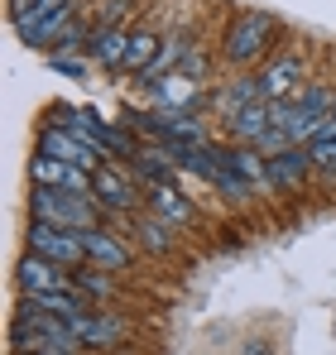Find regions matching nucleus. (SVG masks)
Wrapping results in <instances>:
<instances>
[{"instance_id":"1","label":"nucleus","mask_w":336,"mask_h":355,"mask_svg":"<svg viewBox=\"0 0 336 355\" xmlns=\"http://www.w3.org/2000/svg\"><path fill=\"white\" fill-rule=\"evenodd\" d=\"M29 221L62 226V231H96L101 207H96V197H77V192H62V187H34L29 192Z\"/></svg>"},{"instance_id":"2","label":"nucleus","mask_w":336,"mask_h":355,"mask_svg":"<svg viewBox=\"0 0 336 355\" xmlns=\"http://www.w3.org/2000/svg\"><path fill=\"white\" fill-rule=\"evenodd\" d=\"M10 346L24 355H39V351H82L77 331L62 322V317H49V312H34V307H19L15 322H10Z\"/></svg>"},{"instance_id":"3","label":"nucleus","mask_w":336,"mask_h":355,"mask_svg":"<svg viewBox=\"0 0 336 355\" xmlns=\"http://www.w3.org/2000/svg\"><path fill=\"white\" fill-rule=\"evenodd\" d=\"M274 15L269 10H240L230 24H226V62H235V67H255V62L264 58V49H269V39H274Z\"/></svg>"},{"instance_id":"4","label":"nucleus","mask_w":336,"mask_h":355,"mask_svg":"<svg viewBox=\"0 0 336 355\" xmlns=\"http://www.w3.org/2000/svg\"><path fill=\"white\" fill-rule=\"evenodd\" d=\"M34 154L62 159V164H72V168H87V173L106 168V154H101L92 139H82V135H72V130H58V125H44V130H39V149H34Z\"/></svg>"},{"instance_id":"5","label":"nucleus","mask_w":336,"mask_h":355,"mask_svg":"<svg viewBox=\"0 0 336 355\" xmlns=\"http://www.w3.org/2000/svg\"><path fill=\"white\" fill-rule=\"evenodd\" d=\"M15 284H19V297L67 293V288H77V284H72V269H62V264L44 259V254H34V250L19 254V264H15Z\"/></svg>"},{"instance_id":"6","label":"nucleus","mask_w":336,"mask_h":355,"mask_svg":"<svg viewBox=\"0 0 336 355\" xmlns=\"http://www.w3.org/2000/svg\"><path fill=\"white\" fill-rule=\"evenodd\" d=\"M29 250L53 259L62 269H82L87 264V250H82V231H62V226H44V221H29Z\"/></svg>"},{"instance_id":"7","label":"nucleus","mask_w":336,"mask_h":355,"mask_svg":"<svg viewBox=\"0 0 336 355\" xmlns=\"http://www.w3.org/2000/svg\"><path fill=\"white\" fill-rule=\"evenodd\" d=\"M144 92H149L154 111H178V116H192V111L207 101V87L192 82V77H183V72H168L159 82H149Z\"/></svg>"},{"instance_id":"8","label":"nucleus","mask_w":336,"mask_h":355,"mask_svg":"<svg viewBox=\"0 0 336 355\" xmlns=\"http://www.w3.org/2000/svg\"><path fill=\"white\" fill-rule=\"evenodd\" d=\"M303 72H308V58L303 53H279V58L264 62L260 82H264V101H293L303 92Z\"/></svg>"},{"instance_id":"9","label":"nucleus","mask_w":336,"mask_h":355,"mask_svg":"<svg viewBox=\"0 0 336 355\" xmlns=\"http://www.w3.org/2000/svg\"><path fill=\"white\" fill-rule=\"evenodd\" d=\"M92 197H96L101 211H140V187L120 173L115 164H106V168L92 173Z\"/></svg>"},{"instance_id":"10","label":"nucleus","mask_w":336,"mask_h":355,"mask_svg":"<svg viewBox=\"0 0 336 355\" xmlns=\"http://www.w3.org/2000/svg\"><path fill=\"white\" fill-rule=\"evenodd\" d=\"M67 327L77 331L82 351H106V346H115V341L125 336V322H120L115 312H82V317L67 322Z\"/></svg>"},{"instance_id":"11","label":"nucleus","mask_w":336,"mask_h":355,"mask_svg":"<svg viewBox=\"0 0 336 355\" xmlns=\"http://www.w3.org/2000/svg\"><path fill=\"white\" fill-rule=\"evenodd\" d=\"M312 173V154H308V144H288L283 154L269 159V187L274 192H293V187H303V178Z\"/></svg>"},{"instance_id":"12","label":"nucleus","mask_w":336,"mask_h":355,"mask_svg":"<svg viewBox=\"0 0 336 355\" xmlns=\"http://www.w3.org/2000/svg\"><path fill=\"white\" fill-rule=\"evenodd\" d=\"M82 250H87V264H96V269H125L130 264V250L120 245V236L115 231H106V226H96V231H82Z\"/></svg>"},{"instance_id":"13","label":"nucleus","mask_w":336,"mask_h":355,"mask_svg":"<svg viewBox=\"0 0 336 355\" xmlns=\"http://www.w3.org/2000/svg\"><path fill=\"white\" fill-rule=\"evenodd\" d=\"M149 211L168 221V226H192L197 221V207L173 187V182H159V187H149Z\"/></svg>"},{"instance_id":"14","label":"nucleus","mask_w":336,"mask_h":355,"mask_svg":"<svg viewBox=\"0 0 336 355\" xmlns=\"http://www.w3.org/2000/svg\"><path fill=\"white\" fill-rule=\"evenodd\" d=\"M212 101H217V111H226V116H240V111H250V106L264 101V82H260V72H255V77L245 72V77H235L226 92H217Z\"/></svg>"},{"instance_id":"15","label":"nucleus","mask_w":336,"mask_h":355,"mask_svg":"<svg viewBox=\"0 0 336 355\" xmlns=\"http://www.w3.org/2000/svg\"><path fill=\"white\" fill-rule=\"evenodd\" d=\"M62 10H72V0H10V24H15V34H24L34 24L58 19Z\"/></svg>"},{"instance_id":"16","label":"nucleus","mask_w":336,"mask_h":355,"mask_svg":"<svg viewBox=\"0 0 336 355\" xmlns=\"http://www.w3.org/2000/svg\"><path fill=\"white\" fill-rule=\"evenodd\" d=\"M87 53H92V62H101V67H125V53H130V34H125V29H115V24H101V29L92 34Z\"/></svg>"},{"instance_id":"17","label":"nucleus","mask_w":336,"mask_h":355,"mask_svg":"<svg viewBox=\"0 0 336 355\" xmlns=\"http://www.w3.org/2000/svg\"><path fill=\"white\" fill-rule=\"evenodd\" d=\"M269 130H274V101H260V106L230 116V135L240 144H260V135H269Z\"/></svg>"},{"instance_id":"18","label":"nucleus","mask_w":336,"mask_h":355,"mask_svg":"<svg viewBox=\"0 0 336 355\" xmlns=\"http://www.w3.org/2000/svg\"><path fill=\"white\" fill-rule=\"evenodd\" d=\"M159 49H164V39H159V34H149V29L130 34V53H125V72L144 77V72L154 67V58H159Z\"/></svg>"},{"instance_id":"19","label":"nucleus","mask_w":336,"mask_h":355,"mask_svg":"<svg viewBox=\"0 0 336 355\" xmlns=\"http://www.w3.org/2000/svg\"><path fill=\"white\" fill-rule=\"evenodd\" d=\"M230 164H235V173L245 178L250 187H269V159H264L255 144H240V149H230Z\"/></svg>"},{"instance_id":"20","label":"nucleus","mask_w":336,"mask_h":355,"mask_svg":"<svg viewBox=\"0 0 336 355\" xmlns=\"http://www.w3.org/2000/svg\"><path fill=\"white\" fill-rule=\"evenodd\" d=\"M187 49H192L187 39H168L164 49H159V58H154V67H149V72L140 77V87H149V82H159V77H168V72H178V67H183V53H187Z\"/></svg>"},{"instance_id":"21","label":"nucleus","mask_w":336,"mask_h":355,"mask_svg":"<svg viewBox=\"0 0 336 355\" xmlns=\"http://www.w3.org/2000/svg\"><path fill=\"white\" fill-rule=\"evenodd\" d=\"M135 173L144 178L149 187H159V182H173V168H168V149H140V159H135Z\"/></svg>"},{"instance_id":"22","label":"nucleus","mask_w":336,"mask_h":355,"mask_svg":"<svg viewBox=\"0 0 336 355\" xmlns=\"http://www.w3.org/2000/svg\"><path fill=\"white\" fill-rule=\"evenodd\" d=\"M67 173H72V164L49 159V154H34V164H29V182L34 187H67Z\"/></svg>"},{"instance_id":"23","label":"nucleus","mask_w":336,"mask_h":355,"mask_svg":"<svg viewBox=\"0 0 336 355\" xmlns=\"http://www.w3.org/2000/svg\"><path fill=\"white\" fill-rule=\"evenodd\" d=\"M72 284H77V293H87V297H111V274L106 269H96V264H82V269H72Z\"/></svg>"},{"instance_id":"24","label":"nucleus","mask_w":336,"mask_h":355,"mask_svg":"<svg viewBox=\"0 0 336 355\" xmlns=\"http://www.w3.org/2000/svg\"><path fill=\"white\" fill-rule=\"evenodd\" d=\"M135 231H140V240H144V250H149V254H168V250H173V236H168V226L154 216V211H149V216H140V221H135Z\"/></svg>"},{"instance_id":"25","label":"nucleus","mask_w":336,"mask_h":355,"mask_svg":"<svg viewBox=\"0 0 336 355\" xmlns=\"http://www.w3.org/2000/svg\"><path fill=\"white\" fill-rule=\"evenodd\" d=\"M308 154H312V168H322V173L336 178V139H312Z\"/></svg>"},{"instance_id":"26","label":"nucleus","mask_w":336,"mask_h":355,"mask_svg":"<svg viewBox=\"0 0 336 355\" xmlns=\"http://www.w3.org/2000/svg\"><path fill=\"white\" fill-rule=\"evenodd\" d=\"M49 67H53L58 77H72V82H82V77H87V62H82V58H67V53H53Z\"/></svg>"},{"instance_id":"27","label":"nucleus","mask_w":336,"mask_h":355,"mask_svg":"<svg viewBox=\"0 0 336 355\" xmlns=\"http://www.w3.org/2000/svg\"><path fill=\"white\" fill-rule=\"evenodd\" d=\"M207 67H212V62H207V53H202V49H187L178 72H183V77H192V82H202V77H207Z\"/></svg>"},{"instance_id":"28","label":"nucleus","mask_w":336,"mask_h":355,"mask_svg":"<svg viewBox=\"0 0 336 355\" xmlns=\"http://www.w3.org/2000/svg\"><path fill=\"white\" fill-rule=\"evenodd\" d=\"M15 355H24V351H15ZM39 355H72V351H39Z\"/></svg>"},{"instance_id":"29","label":"nucleus","mask_w":336,"mask_h":355,"mask_svg":"<svg viewBox=\"0 0 336 355\" xmlns=\"http://www.w3.org/2000/svg\"><path fill=\"white\" fill-rule=\"evenodd\" d=\"M332 116H336V111H332Z\"/></svg>"}]
</instances>
